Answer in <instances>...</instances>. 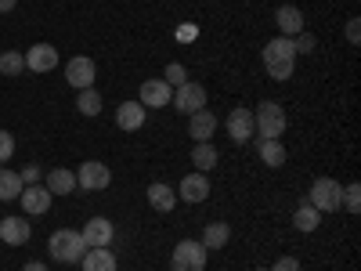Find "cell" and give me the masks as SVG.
Instances as JSON below:
<instances>
[{"label": "cell", "instance_id": "cell-28", "mask_svg": "<svg viewBox=\"0 0 361 271\" xmlns=\"http://www.w3.org/2000/svg\"><path fill=\"white\" fill-rule=\"evenodd\" d=\"M22 69H25V54L22 51H4L0 54V73L4 76H22Z\"/></svg>", "mask_w": 361, "mask_h": 271}, {"label": "cell", "instance_id": "cell-38", "mask_svg": "<svg viewBox=\"0 0 361 271\" xmlns=\"http://www.w3.org/2000/svg\"><path fill=\"white\" fill-rule=\"evenodd\" d=\"M15 4L18 0H0V11H15Z\"/></svg>", "mask_w": 361, "mask_h": 271}, {"label": "cell", "instance_id": "cell-34", "mask_svg": "<svg viewBox=\"0 0 361 271\" xmlns=\"http://www.w3.org/2000/svg\"><path fill=\"white\" fill-rule=\"evenodd\" d=\"M347 40L357 47V40H361V18H350V22H347Z\"/></svg>", "mask_w": 361, "mask_h": 271}, {"label": "cell", "instance_id": "cell-33", "mask_svg": "<svg viewBox=\"0 0 361 271\" xmlns=\"http://www.w3.org/2000/svg\"><path fill=\"white\" fill-rule=\"evenodd\" d=\"M271 271H300V260L296 257H279L275 264H271Z\"/></svg>", "mask_w": 361, "mask_h": 271}, {"label": "cell", "instance_id": "cell-5", "mask_svg": "<svg viewBox=\"0 0 361 271\" xmlns=\"http://www.w3.org/2000/svg\"><path fill=\"white\" fill-rule=\"evenodd\" d=\"M340 195H343L340 181H333V177H318L314 185H311L307 203L318 210V214H333V210H340Z\"/></svg>", "mask_w": 361, "mask_h": 271}, {"label": "cell", "instance_id": "cell-9", "mask_svg": "<svg viewBox=\"0 0 361 271\" xmlns=\"http://www.w3.org/2000/svg\"><path fill=\"white\" fill-rule=\"evenodd\" d=\"M228 138L235 141V145H246L250 138H253V109H246V105H238V109H231L228 112Z\"/></svg>", "mask_w": 361, "mask_h": 271}, {"label": "cell", "instance_id": "cell-22", "mask_svg": "<svg viewBox=\"0 0 361 271\" xmlns=\"http://www.w3.org/2000/svg\"><path fill=\"white\" fill-rule=\"evenodd\" d=\"M192 167H195L199 174L214 170V167H217V148L209 145V141H199V145L192 148Z\"/></svg>", "mask_w": 361, "mask_h": 271}, {"label": "cell", "instance_id": "cell-25", "mask_svg": "<svg viewBox=\"0 0 361 271\" xmlns=\"http://www.w3.org/2000/svg\"><path fill=\"white\" fill-rule=\"evenodd\" d=\"M22 174H15V170H0V199L4 203H11V199H18L22 195Z\"/></svg>", "mask_w": 361, "mask_h": 271}, {"label": "cell", "instance_id": "cell-24", "mask_svg": "<svg viewBox=\"0 0 361 271\" xmlns=\"http://www.w3.org/2000/svg\"><path fill=\"white\" fill-rule=\"evenodd\" d=\"M228 239H231V228H228L224 221H217V224H206V231H202V246H206V250H224Z\"/></svg>", "mask_w": 361, "mask_h": 271}, {"label": "cell", "instance_id": "cell-26", "mask_svg": "<svg viewBox=\"0 0 361 271\" xmlns=\"http://www.w3.org/2000/svg\"><path fill=\"white\" fill-rule=\"evenodd\" d=\"M257 148H260V159L267 163V167H282L286 163V145L282 141H257Z\"/></svg>", "mask_w": 361, "mask_h": 271}, {"label": "cell", "instance_id": "cell-37", "mask_svg": "<svg viewBox=\"0 0 361 271\" xmlns=\"http://www.w3.org/2000/svg\"><path fill=\"white\" fill-rule=\"evenodd\" d=\"M22 271H47V264H40V260H29Z\"/></svg>", "mask_w": 361, "mask_h": 271}, {"label": "cell", "instance_id": "cell-3", "mask_svg": "<svg viewBox=\"0 0 361 271\" xmlns=\"http://www.w3.org/2000/svg\"><path fill=\"white\" fill-rule=\"evenodd\" d=\"M253 127L264 141H282L286 134V112L279 102H260L257 105V116H253Z\"/></svg>", "mask_w": 361, "mask_h": 271}, {"label": "cell", "instance_id": "cell-35", "mask_svg": "<svg viewBox=\"0 0 361 271\" xmlns=\"http://www.w3.org/2000/svg\"><path fill=\"white\" fill-rule=\"evenodd\" d=\"M22 185H40V167H25L22 170Z\"/></svg>", "mask_w": 361, "mask_h": 271}, {"label": "cell", "instance_id": "cell-27", "mask_svg": "<svg viewBox=\"0 0 361 271\" xmlns=\"http://www.w3.org/2000/svg\"><path fill=\"white\" fill-rule=\"evenodd\" d=\"M76 109H80V116H98L102 112V95L94 87L80 90V95H76Z\"/></svg>", "mask_w": 361, "mask_h": 271}, {"label": "cell", "instance_id": "cell-11", "mask_svg": "<svg viewBox=\"0 0 361 271\" xmlns=\"http://www.w3.org/2000/svg\"><path fill=\"white\" fill-rule=\"evenodd\" d=\"M58 66V51L51 44H33L25 51V69L29 73H51Z\"/></svg>", "mask_w": 361, "mask_h": 271}, {"label": "cell", "instance_id": "cell-21", "mask_svg": "<svg viewBox=\"0 0 361 271\" xmlns=\"http://www.w3.org/2000/svg\"><path fill=\"white\" fill-rule=\"evenodd\" d=\"M51 195H69L73 188H76V174L73 170H66V167H58V170H51L47 174V185H44Z\"/></svg>", "mask_w": 361, "mask_h": 271}, {"label": "cell", "instance_id": "cell-10", "mask_svg": "<svg viewBox=\"0 0 361 271\" xmlns=\"http://www.w3.org/2000/svg\"><path fill=\"white\" fill-rule=\"evenodd\" d=\"M94 62H90V58H69V62H66V80L76 87V90H87L90 83H94Z\"/></svg>", "mask_w": 361, "mask_h": 271}, {"label": "cell", "instance_id": "cell-16", "mask_svg": "<svg viewBox=\"0 0 361 271\" xmlns=\"http://www.w3.org/2000/svg\"><path fill=\"white\" fill-rule=\"evenodd\" d=\"M275 22H279V37H296V33H304V15H300V8H293V4H282L279 11H275Z\"/></svg>", "mask_w": 361, "mask_h": 271}, {"label": "cell", "instance_id": "cell-12", "mask_svg": "<svg viewBox=\"0 0 361 271\" xmlns=\"http://www.w3.org/2000/svg\"><path fill=\"white\" fill-rule=\"evenodd\" d=\"M22 210H25V214H33V217H40V214H47V210H51V192L44 188V185H25L22 188Z\"/></svg>", "mask_w": 361, "mask_h": 271}, {"label": "cell", "instance_id": "cell-18", "mask_svg": "<svg viewBox=\"0 0 361 271\" xmlns=\"http://www.w3.org/2000/svg\"><path fill=\"white\" fill-rule=\"evenodd\" d=\"M29 235H33V228H29L22 217H4V221H0V239H4L8 246L29 243Z\"/></svg>", "mask_w": 361, "mask_h": 271}, {"label": "cell", "instance_id": "cell-2", "mask_svg": "<svg viewBox=\"0 0 361 271\" xmlns=\"http://www.w3.org/2000/svg\"><path fill=\"white\" fill-rule=\"evenodd\" d=\"M47 250L58 264H80V257L87 253V243H83V235L73 231V228H58L51 239H47Z\"/></svg>", "mask_w": 361, "mask_h": 271}, {"label": "cell", "instance_id": "cell-1", "mask_svg": "<svg viewBox=\"0 0 361 271\" xmlns=\"http://www.w3.org/2000/svg\"><path fill=\"white\" fill-rule=\"evenodd\" d=\"M293 66H296V47L289 37H275L267 47H264V69L271 80H289L293 76Z\"/></svg>", "mask_w": 361, "mask_h": 271}, {"label": "cell", "instance_id": "cell-15", "mask_svg": "<svg viewBox=\"0 0 361 271\" xmlns=\"http://www.w3.org/2000/svg\"><path fill=\"white\" fill-rule=\"evenodd\" d=\"M209 195V181H206V174H188L185 181H180V188H177V199H185V203H202Z\"/></svg>", "mask_w": 361, "mask_h": 271}, {"label": "cell", "instance_id": "cell-29", "mask_svg": "<svg viewBox=\"0 0 361 271\" xmlns=\"http://www.w3.org/2000/svg\"><path fill=\"white\" fill-rule=\"evenodd\" d=\"M340 203L350 210V214H357V210H361V185H347L343 195H340Z\"/></svg>", "mask_w": 361, "mask_h": 271}, {"label": "cell", "instance_id": "cell-8", "mask_svg": "<svg viewBox=\"0 0 361 271\" xmlns=\"http://www.w3.org/2000/svg\"><path fill=\"white\" fill-rule=\"evenodd\" d=\"M137 102L145 109H166L173 102V87L166 80H145L141 90H137Z\"/></svg>", "mask_w": 361, "mask_h": 271}, {"label": "cell", "instance_id": "cell-20", "mask_svg": "<svg viewBox=\"0 0 361 271\" xmlns=\"http://www.w3.org/2000/svg\"><path fill=\"white\" fill-rule=\"evenodd\" d=\"M80 264H83V271H116V253L109 246H94L80 257Z\"/></svg>", "mask_w": 361, "mask_h": 271}, {"label": "cell", "instance_id": "cell-30", "mask_svg": "<svg viewBox=\"0 0 361 271\" xmlns=\"http://www.w3.org/2000/svg\"><path fill=\"white\" fill-rule=\"evenodd\" d=\"M170 87H180V83H188V69L185 66H180V62H170L166 66V76H163Z\"/></svg>", "mask_w": 361, "mask_h": 271}, {"label": "cell", "instance_id": "cell-36", "mask_svg": "<svg viewBox=\"0 0 361 271\" xmlns=\"http://www.w3.org/2000/svg\"><path fill=\"white\" fill-rule=\"evenodd\" d=\"M195 37H199L195 25H180V29H177V40H195Z\"/></svg>", "mask_w": 361, "mask_h": 271}, {"label": "cell", "instance_id": "cell-32", "mask_svg": "<svg viewBox=\"0 0 361 271\" xmlns=\"http://www.w3.org/2000/svg\"><path fill=\"white\" fill-rule=\"evenodd\" d=\"M293 47H296V54H311L314 51V37L311 33H296L293 37Z\"/></svg>", "mask_w": 361, "mask_h": 271}, {"label": "cell", "instance_id": "cell-13", "mask_svg": "<svg viewBox=\"0 0 361 271\" xmlns=\"http://www.w3.org/2000/svg\"><path fill=\"white\" fill-rule=\"evenodd\" d=\"M83 243H87V250H94V246H109L112 243V221L109 217H90L87 224H83Z\"/></svg>", "mask_w": 361, "mask_h": 271}, {"label": "cell", "instance_id": "cell-7", "mask_svg": "<svg viewBox=\"0 0 361 271\" xmlns=\"http://www.w3.org/2000/svg\"><path fill=\"white\" fill-rule=\"evenodd\" d=\"M177 112H185V116H192V112H199V109H206V87H199V83H180L177 90H173V102H170Z\"/></svg>", "mask_w": 361, "mask_h": 271}, {"label": "cell", "instance_id": "cell-14", "mask_svg": "<svg viewBox=\"0 0 361 271\" xmlns=\"http://www.w3.org/2000/svg\"><path fill=\"white\" fill-rule=\"evenodd\" d=\"M214 131H217V116L209 112V109H199V112L188 116V134L195 138V145L199 141H209V138H214Z\"/></svg>", "mask_w": 361, "mask_h": 271}, {"label": "cell", "instance_id": "cell-19", "mask_svg": "<svg viewBox=\"0 0 361 271\" xmlns=\"http://www.w3.org/2000/svg\"><path fill=\"white\" fill-rule=\"evenodd\" d=\"M148 206L152 210H159V214H170V210L177 206V192L170 188V185H163V181H156V185H148Z\"/></svg>", "mask_w": 361, "mask_h": 271}, {"label": "cell", "instance_id": "cell-23", "mask_svg": "<svg viewBox=\"0 0 361 271\" xmlns=\"http://www.w3.org/2000/svg\"><path fill=\"white\" fill-rule=\"evenodd\" d=\"M293 224H296L300 231H314V228L322 224V214H318V210L304 199V203L296 206V214H293Z\"/></svg>", "mask_w": 361, "mask_h": 271}, {"label": "cell", "instance_id": "cell-4", "mask_svg": "<svg viewBox=\"0 0 361 271\" xmlns=\"http://www.w3.org/2000/svg\"><path fill=\"white\" fill-rule=\"evenodd\" d=\"M206 246L195 239H180L170 253V271H206Z\"/></svg>", "mask_w": 361, "mask_h": 271}, {"label": "cell", "instance_id": "cell-6", "mask_svg": "<svg viewBox=\"0 0 361 271\" xmlns=\"http://www.w3.org/2000/svg\"><path fill=\"white\" fill-rule=\"evenodd\" d=\"M76 185L87 188V192H102V188L112 185V170L105 163H98V159H87L80 167V174H76Z\"/></svg>", "mask_w": 361, "mask_h": 271}, {"label": "cell", "instance_id": "cell-31", "mask_svg": "<svg viewBox=\"0 0 361 271\" xmlns=\"http://www.w3.org/2000/svg\"><path fill=\"white\" fill-rule=\"evenodd\" d=\"M15 156V138L8 131H0V163H8Z\"/></svg>", "mask_w": 361, "mask_h": 271}, {"label": "cell", "instance_id": "cell-17", "mask_svg": "<svg viewBox=\"0 0 361 271\" xmlns=\"http://www.w3.org/2000/svg\"><path fill=\"white\" fill-rule=\"evenodd\" d=\"M145 105L141 102H123V105H119L116 109V124L119 127H123V131H141L145 127Z\"/></svg>", "mask_w": 361, "mask_h": 271}]
</instances>
